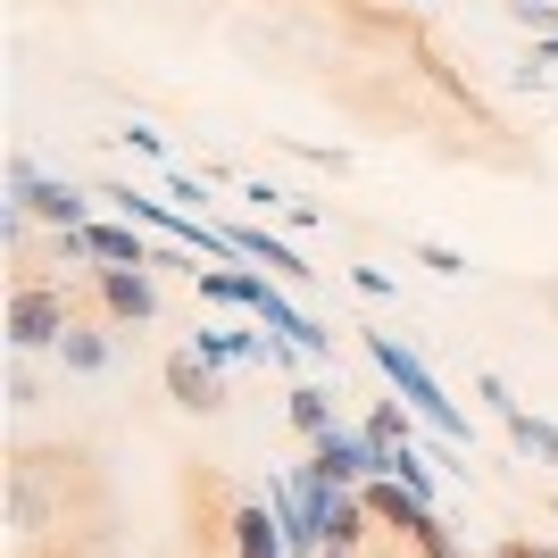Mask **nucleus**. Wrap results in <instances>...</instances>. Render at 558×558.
Here are the masks:
<instances>
[{"mask_svg": "<svg viewBox=\"0 0 558 558\" xmlns=\"http://www.w3.org/2000/svg\"><path fill=\"white\" fill-rule=\"evenodd\" d=\"M350 283H359L367 301H384V292H392V276H384V267H350Z\"/></svg>", "mask_w": 558, "mask_h": 558, "instance_id": "obj_16", "label": "nucleus"}, {"mask_svg": "<svg viewBox=\"0 0 558 558\" xmlns=\"http://www.w3.org/2000/svg\"><path fill=\"white\" fill-rule=\"evenodd\" d=\"M9 209H25L34 226H50V233H68V226H93V192L43 175L34 159H9Z\"/></svg>", "mask_w": 558, "mask_h": 558, "instance_id": "obj_3", "label": "nucleus"}, {"mask_svg": "<svg viewBox=\"0 0 558 558\" xmlns=\"http://www.w3.org/2000/svg\"><path fill=\"white\" fill-rule=\"evenodd\" d=\"M500 425H509V442L525 450V459L558 466V425H550V417H525V400H517V409H509V417H500Z\"/></svg>", "mask_w": 558, "mask_h": 558, "instance_id": "obj_12", "label": "nucleus"}, {"mask_svg": "<svg viewBox=\"0 0 558 558\" xmlns=\"http://www.w3.org/2000/svg\"><path fill=\"white\" fill-rule=\"evenodd\" d=\"M308 475H326V484H367V475H375V442L333 425V434L308 442Z\"/></svg>", "mask_w": 558, "mask_h": 558, "instance_id": "obj_7", "label": "nucleus"}, {"mask_svg": "<svg viewBox=\"0 0 558 558\" xmlns=\"http://www.w3.org/2000/svg\"><path fill=\"white\" fill-rule=\"evenodd\" d=\"M201 301H226V308H251L267 333H283V342L301 350V359H333V333L317 326V317H301V308L283 301L276 283L258 276L251 258H226V267H201Z\"/></svg>", "mask_w": 558, "mask_h": 558, "instance_id": "obj_1", "label": "nucleus"}, {"mask_svg": "<svg viewBox=\"0 0 558 558\" xmlns=\"http://www.w3.org/2000/svg\"><path fill=\"white\" fill-rule=\"evenodd\" d=\"M93 292H100V308H109V326H150V317H159L150 267H93Z\"/></svg>", "mask_w": 558, "mask_h": 558, "instance_id": "obj_5", "label": "nucleus"}, {"mask_svg": "<svg viewBox=\"0 0 558 558\" xmlns=\"http://www.w3.org/2000/svg\"><path fill=\"white\" fill-rule=\"evenodd\" d=\"M159 384H167V400H175V409H192V417H209L217 400H226V375H217L201 350H175V359L159 367Z\"/></svg>", "mask_w": 558, "mask_h": 558, "instance_id": "obj_6", "label": "nucleus"}, {"mask_svg": "<svg viewBox=\"0 0 558 558\" xmlns=\"http://www.w3.org/2000/svg\"><path fill=\"white\" fill-rule=\"evenodd\" d=\"M109 359H117L109 326H84V317H75L68 342H59V367H68V375H109Z\"/></svg>", "mask_w": 558, "mask_h": 558, "instance_id": "obj_11", "label": "nucleus"}, {"mask_svg": "<svg viewBox=\"0 0 558 558\" xmlns=\"http://www.w3.org/2000/svg\"><path fill=\"white\" fill-rule=\"evenodd\" d=\"M417 258H425V267H434V276H466V258L450 251V242H417Z\"/></svg>", "mask_w": 558, "mask_h": 558, "instance_id": "obj_14", "label": "nucleus"}, {"mask_svg": "<svg viewBox=\"0 0 558 558\" xmlns=\"http://www.w3.org/2000/svg\"><path fill=\"white\" fill-rule=\"evenodd\" d=\"M283 417H292V425L308 434V442H317V434H333V392H326V384H292Z\"/></svg>", "mask_w": 558, "mask_h": 558, "instance_id": "obj_13", "label": "nucleus"}, {"mask_svg": "<svg viewBox=\"0 0 558 558\" xmlns=\"http://www.w3.org/2000/svg\"><path fill=\"white\" fill-rule=\"evenodd\" d=\"M326 558H350V550H326Z\"/></svg>", "mask_w": 558, "mask_h": 558, "instance_id": "obj_18", "label": "nucleus"}, {"mask_svg": "<svg viewBox=\"0 0 558 558\" xmlns=\"http://www.w3.org/2000/svg\"><path fill=\"white\" fill-rule=\"evenodd\" d=\"M233 251L251 258V267H267V276H283V283H308V258L292 242H276L267 226H233Z\"/></svg>", "mask_w": 558, "mask_h": 558, "instance_id": "obj_10", "label": "nucleus"}, {"mask_svg": "<svg viewBox=\"0 0 558 558\" xmlns=\"http://www.w3.org/2000/svg\"><path fill=\"white\" fill-rule=\"evenodd\" d=\"M509 9H517V25H534V34H558V9H550V0H509Z\"/></svg>", "mask_w": 558, "mask_h": 558, "instance_id": "obj_15", "label": "nucleus"}, {"mask_svg": "<svg viewBox=\"0 0 558 558\" xmlns=\"http://www.w3.org/2000/svg\"><path fill=\"white\" fill-rule=\"evenodd\" d=\"M367 359L384 367V384H392V392L409 400V409H417V417L434 425V434H442L450 450H466V409L442 392V384H434V367H425V359H417L409 342H400V333H367Z\"/></svg>", "mask_w": 558, "mask_h": 558, "instance_id": "obj_2", "label": "nucleus"}, {"mask_svg": "<svg viewBox=\"0 0 558 558\" xmlns=\"http://www.w3.org/2000/svg\"><path fill=\"white\" fill-rule=\"evenodd\" d=\"M267 509L283 517V542H292V558H326V534H317V517H308V500H301V484H267Z\"/></svg>", "mask_w": 558, "mask_h": 558, "instance_id": "obj_8", "label": "nucleus"}, {"mask_svg": "<svg viewBox=\"0 0 558 558\" xmlns=\"http://www.w3.org/2000/svg\"><path fill=\"white\" fill-rule=\"evenodd\" d=\"M68 326H75V308H68L59 283L25 276L17 292H9V350H59V342H68Z\"/></svg>", "mask_w": 558, "mask_h": 558, "instance_id": "obj_4", "label": "nucleus"}, {"mask_svg": "<svg viewBox=\"0 0 558 558\" xmlns=\"http://www.w3.org/2000/svg\"><path fill=\"white\" fill-rule=\"evenodd\" d=\"M233 558H292V542H283V517L258 509V500H242L233 509Z\"/></svg>", "mask_w": 558, "mask_h": 558, "instance_id": "obj_9", "label": "nucleus"}, {"mask_svg": "<svg viewBox=\"0 0 558 558\" xmlns=\"http://www.w3.org/2000/svg\"><path fill=\"white\" fill-rule=\"evenodd\" d=\"M500 558H558V550H542V542H500Z\"/></svg>", "mask_w": 558, "mask_h": 558, "instance_id": "obj_17", "label": "nucleus"}]
</instances>
